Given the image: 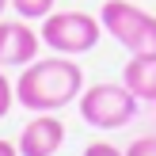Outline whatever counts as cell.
Instances as JSON below:
<instances>
[{
  "instance_id": "6da1fadb",
  "label": "cell",
  "mask_w": 156,
  "mask_h": 156,
  "mask_svg": "<svg viewBox=\"0 0 156 156\" xmlns=\"http://www.w3.org/2000/svg\"><path fill=\"white\" fill-rule=\"evenodd\" d=\"M80 95H84V69L76 65V57H65V53L34 57L30 65H23L15 80V103L27 107L30 114L61 111Z\"/></svg>"
},
{
  "instance_id": "7a4b0ae2",
  "label": "cell",
  "mask_w": 156,
  "mask_h": 156,
  "mask_svg": "<svg viewBox=\"0 0 156 156\" xmlns=\"http://www.w3.org/2000/svg\"><path fill=\"white\" fill-rule=\"evenodd\" d=\"M99 23L111 38H118V46L129 57L156 61V15L137 8V0H107Z\"/></svg>"
},
{
  "instance_id": "3957f363",
  "label": "cell",
  "mask_w": 156,
  "mask_h": 156,
  "mask_svg": "<svg viewBox=\"0 0 156 156\" xmlns=\"http://www.w3.org/2000/svg\"><path fill=\"white\" fill-rule=\"evenodd\" d=\"M141 99L126 84H91L80 95V118L91 129H122L137 118Z\"/></svg>"
},
{
  "instance_id": "277c9868",
  "label": "cell",
  "mask_w": 156,
  "mask_h": 156,
  "mask_svg": "<svg viewBox=\"0 0 156 156\" xmlns=\"http://www.w3.org/2000/svg\"><path fill=\"white\" fill-rule=\"evenodd\" d=\"M38 34H42V42L53 53L80 57V53H91L99 46L103 23H99V15H88V12H50L42 19Z\"/></svg>"
},
{
  "instance_id": "5b68a950",
  "label": "cell",
  "mask_w": 156,
  "mask_h": 156,
  "mask_svg": "<svg viewBox=\"0 0 156 156\" xmlns=\"http://www.w3.org/2000/svg\"><path fill=\"white\" fill-rule=\"evenodd\" d=\"M42 34L30 19H0V69H23L38 57Z\"/></svg>"
},
{
  "instance_id": "8992f818",
  "label": "cell",
  "mask_w": 156,
  "mask_h": 156,
  "mask_svg": "<svg viewBox=\"0 0 156 156\" xmlns=\"http://www.w3.org/2000/svg\"><path fill=\"white\" fill-rule=\"evenodd\" d=\"M61 145H65V122L53 111H46V114H34L19 129L15 149H19V156H57Z\"/></svg>"
},
{
  "instance_id": "52a82bcc",
  "label": "cell",
  "mask_w": 156,
  "mask_h": 156,
  "mask_svg": "<svg viewBox=\"0 0 156 156\" xmlns=\"http://www.w3.org/2000/svg\"><path fill=\"white\" fill-rule=\"evenodd\" d=\"M122 84H126L141 103H156V61L129 57L126 69H122Z\"/></svg>"
},
{
  "instance_id": "ba28073f",
  "label": "cell",
  "mask_w": 156,
  "mask_h": 156,
  "mask_svg": "<svg viewBox=\"0 0 156 156\" xmlns=\"http://www.w3.org/2000/svg\"><path fill=\"white\" fill-rule=\"evenodd\" d=\"M53 4H57V0H12V8H15L19 19H46V15L53 12Z\"/></svg>"
},
{
  "instance_id": "9c48e42d",
  "label": "cell",
  "mask_w": 156,
  "mask_h": 156,
  "mask_svg": "<svg viewBox=\"0 0 156 156\" xmlns=\"http://www.w3.org/2000/svg\"><path fill=\"white\" fill-rule=\"evenodd\" d=\"M126 156H156V133H145L126 145Z\"/></svg>"
},
{
  "instance_id": "30bf717a",
  "label": "cell",
  "mask_w": 156,
  "mask_h": 156,
  "mask_svg": "<svg viewBox=\"0 0 156 156\" xmlns=\"http://www.w3.org/2000/svg\"><path fill=\"white\" fill-rule=\"evenodd\" d=\"M80 156H126V149H118V145H111V141H91Z\"/></svg>"
},
{
  "instance_id": "8fae6325",
  "label": "cell",
  "mask_w": 156,
  "mask_h": 156,
  "mask_svg": "<svg viewBox=\"0 0 156 156\" xmlns=\"http://www.w3.org/2000/svg\"><path fill=\"white\" fill-rule=\"evenodd\" d=\"M12 103H15V88H12V80L0 73V118L12 111Z\"/></svg>"
},
{
  "instance_id": "7c38bea8",
  "label": "cell",
  "mask_w": 156,
  "mask_h": 156,
  "mask_svg": "<svg viewBox=\"0 0 156 156\" xmlns=\"http://www.w3.org/2000/svg\"><path fill=\"white\" fill-rule=\"evenodd\" d=\"M0 156H19V149H15L12 141H4V137H0Z\"/></svg>"
},
{
  "instance_id": "4fadbf2b",
  "label": "cell",
  "mask_w": 156,
  "mask_h": 156,
  "mask_svg": "<svg viewBox=\"0 0 156 156\" xmlns=\"http://www.w3.org/2000/svg\"><path fill=\"white\" fill-rule=\"evenodd\" d=\"M8 4H12V0H0V19H4V12H8Z\"/></svg>"
},
{
  "instance_id": "5bb4252c",
  "label": "cell",
  "mask_w": 156,
  "mask_h": 156,
  "mask_svg": "<svg viewBox=\"0 0 156 156\" xmlns=\"http://www.w3.org/2000/svg\"><path fill=\"white\" fill-rule=\"evenodd\" d=\"M137 4H141V0H137Z\"/></svg>"
}]
</instances>
